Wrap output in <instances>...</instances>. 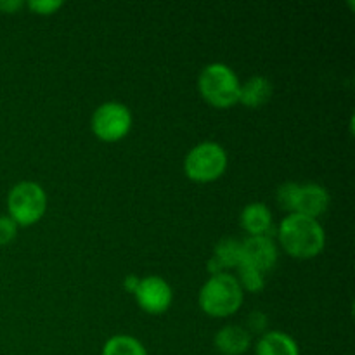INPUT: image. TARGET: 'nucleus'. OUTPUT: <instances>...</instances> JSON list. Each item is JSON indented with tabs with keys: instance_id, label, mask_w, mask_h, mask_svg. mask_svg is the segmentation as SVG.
I'll use <instances>...</instances> for the list:
<instances>
[{
	"instance_id": "f257e3e1",
	"label": "nucleus",
	"mask_w": 355,
	"mask_h": 355,
	"mask_svg": "<svg viewBox=\"0 0 355 355\" xmlns=\"http://www.w3.org/2000/svg\"><path fill=\"white\" fill-rule=\"evenodd\" d=\"M277 238L288 255L295 259H314L326 246L324 227L318 218L290 214L281 220Z\"/></svg>"
},
{
	"instance_id": "f03ea898",
	"label": "nucleus",
	"mask_w": 355,
	"mask_h": 355,
	"mask_svg": "<svg viewBox=\"0 0 355 355\" xmlns=\"http://www.w3.org/2000/svg\"><path fill=\"white\" fill-rule=\"evenodd\" d=\"M245 291L232 274H215L201 286L200 307L211 318H229L241 309Z\"/></svg>"
},
{
	"instance_id": "7ed1b4c3",
	"label": "nucleus",
	"mask_w": 355,
	"mask_h": 355,
	"mask_svg": "<svg viewBox=\"0 0 355 355\" xmlns=\"http://www.w3.org/2000/svg\"><path fill=\"white\" fill-rule=\"evenodd\" d=\"M198 90L208 104L225 110L239 103L241 82L231 66L211 62L198 76Z\"/></svg>"
},
{
	"instance_id": "20e7f679",
	"label": "nucleus",
	"mask_w": 355,
	"mask_h": 355,
	"mask_svg": "<svg viewBox=\"0 0 355 355\" xmlns=\"http://www.w3.org/2000/svg\"><path fill=\"white\" fill-rule=\"evenodd\" d=\"M277 205L290 214L305 215V217L318 218L329 208L328 189L321 184L307 182H284L277 187Z\"/></svg>"
},
{
	"instance_id": "39448f33",
	"label": "nucleus",
	"mask_w": 355,
	"mask_h": 355,
	"mask_svg": "<svg viewBox=\"0 0 355 355\" xmlns=\"http://www.w3.org/2000/svg\"><path fill=\"white\" fill-rule=\"evenodd\" d=\"M227 163V153L220 144L205 141L187 153L184 158V172L193 182L208 184L224 175Z\"/></svg>"
},
{
	"instance_id": "423d86ee",
	"label": "nucleus",
	"mask_w": 355,
	"mask_h": 355,
	"mask_svg": "<svg viewBox=\"0 0 355 355\" xmlns=\"http://www.w3.org/2000/svg\"><path fill=\"white\" fill-rule=\"evenodd\" d=\"M9 217L17 225L30 227L44 217L47 210V194L44 187L33 180H21L10 189L7 196Z\"/></svg>"
},
{
	"instance_id": "0eeeda50",
	"label": "nucleus",
	"mask_w": 355,
	"mask_h": 355,
	"mask_svg": "<svg viewBox=\"0 0 355 355\" xmlns=\"http://www.w3.org/2000/svg\"><path fill=\"white\" fill-rule=\"evenodd\" d=\"M134 116L125 104L118 101H107L101 104L92 114L90 127L97 139L104 142H118L130 132Z\"/></svg>"
},
{
	"instance_id": "6e6552de",
	"label": "nucleus",
	"mask_w": 355,
	"mask_h": 355,
	"mask_svg": "<svg viewBox=\"0 0 355 355\" xmlns=\"http://www.w3.org/2000/svg\"><path fill=\"white\" fill-rule=\"evenodd\" d=\"M137 305L148 314H163L170 309L173 302L172 286L159 276H148L139 281L137 290L134 291Z\"/></svg>"
},
{
	"instance_id": "1a4fd4ad",
	"label": "nucleus",
	"mask_w": 355,
	"mask_h": 355,
	"mask_svg": "<svg viewBox=\"0 0 355 355\" xmlns=\"http://www.w3.org/2000/svg\"><path fill=\"white\" fill-rule=\"evenodd\" d=\"M276 243L269 236H250L245 241H241V262L246 266L255 267L257 270L266 274L272 269L277 262Z\"/></svg>"
},
{
	"instance_id": "9d476101",
	"label": "nucleus",
	"mask_w": 355,
	"mask_h": 355,
	"mask_svg": "<svg viewBox=\"0 0 355 355\" xmlns=\"http://www.w3.org/2000/svg\"><path fill=\"white\" fill-rule=\"evenodd\" d=\"M239 224L250 236H269L272 238L274 218L272 211L266 203H250L239 215Z\"/></svg>"
},
{
	"instance_id": "9b49d317",
	"label": "nucleus",
	"mask_w": 355,
	"mask_h": 355,
	"mask_svg": "<svg viewBox=\"0 0 355 355\" xmlns=\"http://www.w3.org/2000/svg\"><path fill=\"white\" fill-rule=\"evenodd\" d=\"M241 262V241L234 238H222L215 245L214 257L208 260V272L211 276L224 274L229 269H236Z\"/></svg>"
},
{
	"instance_id": "f8f14e48",
	"label": "nucleus",
	"mask_w": 355,
	"mask_h": 355,
	"mask_svg": "<svg viewBox=\"0 0 355 355\" xmlns=\"http://www.w3.org/2000/svg\"><path fill=\"white\" fill-rule=\"evenodd\" d=\"M214 343L222 355H243L252 347V335L243 326L229 324L215 335Z\"/></svg>"
},
{
	"instance_id": "ddd939ff",
	"label": "nucleus",
	"mask_w": 355,
	"mask_h": 355,
	"mask_svg": "<svg viewBox=\"0 0 355 355\" xmlns=\"http://www.w3.org/2000/svg\"><path fill=\"white\" fill-rule=\"evenodd\" d=\"M255 355H300V347L284 331H267L255 345Z\"/></svg>"
},
{
	"instance_id": "4468645a",
	"label": "nucleus",
	"mask_w": 355,
	"mask_h": 355,
	"mask_svg": "<svg viewBox=\"0 0 355 355\" xmlns=\"http://www.w3.org/2000/svg\"><path fill=\"white\" fill-rule=\"evenodd\" d=\"M272 82L267 76L255 75L245 82L239 90V103L246 107H260L272 97Z\"/></svg>"
},
{
	"instance_id": "2eb2a0df",
	"label": "nucleus",
	"mask_w": 355,
	"mask_h": 355,
	"mask_svg": "<svg viewBox=\"0 0 355 355\" xmlns=\"http://www.w3.org/2000/svg\"><path fill=\"white\" fill-rule=\"evenodd\" d=\"M101 355H148V350L134 336L116 335L104 343Z\"/></svg>"
},
{
	"instance_id": "dca6fc26",
	"label": "nucleus",
	"mask_w": 355,
	"mask_h": 355,
	"mask_svg": "<svg viewBox=\"0 0 355 355\" xmlns=\"http://www.w3.org/2000/svg\"><path fill=\"white\" fill-rule=\"evenodd\" d=\"M238 270V283L241 284L243 291H250V293H260V291L266 288V274L257 270L255 267L246 266V263L239 262V266L236 267Z\"/></svg>"
},
{
	"instance_id": "f3484780",
	"label": "nucleus",
	"mask_w": 355,
	"mask_h": 355,
	"mask_svg": "<svg viewBox=\"0 0 355 355\" xmlns=\"http://www.w3.org/2000/svg\"><path fill=\"white\" fill-rule=\"evenodd\" d=\"M17 227H19V225H17L9 215H2V217H0V246L9 245V243H12L14 239H16Z\"/></svg>"
},
{
	"instance_id": "a211bd4d",
	"label": "nucleus",
	"mask_w": 355,
	"mask_h": 355,
	"mask_svg": "<svg viewBox=\"0 0 355 355\" xmlns=\"http://www.w3.org/2000/svg\"><path fill=\"white\" fill-rule=\"evenodd\" d=\"M33 12L42 14V16H49V14H54L55 10H59L62 7L61 0H30L28 2Z\"/></svg>"
},
{
	"instance_id": "6ab92c4d",
	"label": "nucleus",
	"mask_w": 355,
	"mask_h": 355,
	"mask_svg": "<svg viewBox=\"0 0 355 355\" xmlns=\"http://www.w3.org/2000/svg\"><path fill=\"white\" fill-rule=\"evenodd\" d=\"M267 326V318L262 314V312H253L250 315V328L252 331H263Z\"/></svg>"
},
{
	"instance_id": "aec40b11",
	"label": "nucleus",
	"mask_w": 355,
	"mask_h": 355,
	"mask_svg": "<svg viewBox=\"0 0 355 355\" xmlns=\"http://www.w3.org/2000/svg\"><path fill=\"white\" fill-rule=\"evenodd\" d=\"M23 6L24 3L21 2V0H2V2H0V10H3V12L7 14H12L16 12L17 9H21Z\"/></svg>"
},
{
	"instance_id": "412c9836",
	"label": "nucleus",
	"mask_w": 355,
	"mask_h": 355,
	"mask_svg": "<svg viewBox=\"0 0 355 355\" xmlns=\"http://www.w3.org/2000/svg\"><path fill=\"white\" fill-rule=\"evenodd\" d=\"M139 281L141 279H139L137 276H134V274H128L123 281V288L128 291V293L134 295V291L137 290V286H139Z\"/></svg>"
}]
</instances>
